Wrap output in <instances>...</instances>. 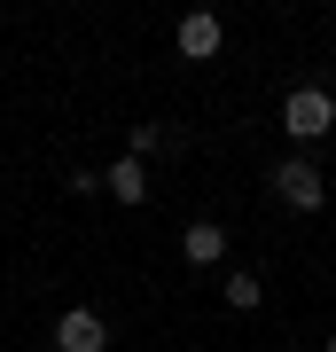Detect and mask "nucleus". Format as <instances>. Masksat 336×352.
Here are the masks:
<instances>
[{
	"label": "nucleus",
	"mask_w": 336,
	"mask_h": 352,
	"mask_svg": "<svg viewBox=\"0 0 336 352\" xmlns=\"http://www.w3.org/2000/svg\"><path fill=\"white\" fill-rule=\"evenodd\" d=\"M266 188H274L282 212H321V204H328V180H321L313 157H282L274 173H266Z\"/></svg>",
	"instance_id": "obj_1"
},
{
	"label": "nucleus",
	"mask_w": 336,
	"mask_h": 352,
	"mask_svg": "<svg viewBox=\"0 0 336 352\" xmlns=\"http://www.w3.org/2000/svg\"><path fill=\"white\" fill-rule=\"evenodd\" d=\"M55 352H110V321H102L94 305H71V314L55 321Z\"/></svg>",
	"instance_id": "obj_3"
},
{
	"label": "nucleus",
	"mask_w": 336,
	"mask_h": 352,
	"mask_svg": "<svg viewBox=\"0 0 336 352\" xmlns=\"http://www.w3.org/2000/svg\"><path fill=\"white\" fill-rule=\"evenodd\" d=\"M227 305H235V314H258V305H266V282L258 274H227Z\"/></svg>",
	"instance_id": "obj_7"
},
{
	"label": "nucleus",
	"mask_w": 336,
	"mask_h": 352,
	"mask_svg": "<svg viewBox=\"0 0 336 352\" xmlns=\"http://www.w3.org/2000/svg\"><path fill=\"white\" fill-rule=\"evenodd\" d=\"M328 126H336V94H328V87H289L282 133H289V141H321Z\"/></svg>",
	"instance_id": "obj_2"
},
{
	"label": "nucleus",
	"mask_w": 336,
	"mask_h": 352,
	"mask_svg": "<svg viewBox=\"0 0 336 352\" xmlns=\"http://www.w3.org/2000/svg\"><path fill=\"white\" fill-rule=\"evenodd\" d=\"M164 141H172V133H164V126H133V133H125V157H157Z\"/></svg>",
	"instance_id": "obj_8"
},
{
	"label": "nucleus",
	"mask_w": 336,
	"mask_h": 352,
	"mask_svg": "<svg viewBox=\"0 0 336 352\" xmlns=\"http://www.w3.org/2000/svg\"><path fill=\"white\" fill-rule=\"evenodd\" d=\"M328 352H336V337H328Z\"/></svg>",
	"instance_id": "obj_9"
},
{
	"label": "nucleus",
	"mask_w": 336,
	"mask_h": 352,
	"mask_svg": "<svg viewBox=\"0 0 336 352\" xmlns=\"http://www.w3.org/2000/svg\"><path fill=\"white\" fill-rule=\"evenodd\" d=\"M219 39H227V24H219V16H180L172 47L188 55V63H203V55H219Z\"/></svg>",
	"instance_id": "obj_4"
},
{
	"label": "nucleus",
	"mask_w": 336,
	"mask_h": 352,
	"mask_svg": "<svg viewBox=\"0 0 336 352\" xmlns=\"http://www.w3.org/2000/svg\"><path fill=\"white\" fill-rule=\"evenodd\" d=\"M180 258H188V266H219V258H227V227H219V219H196V227L180 235Z\"/></svg>",
	"instance_id": "obj_5"
},
{
	"label": "nucleus",
	"mask_w": 336,
	"mask_h": 352,
	"mask_svg": "<svg viewBox=\"0 0 336 352\" xmlns=\"http://www.w3.org/2000/svg\"><path fill=\"white\" fill-rule=\"evenodd\" d=\"M102 188H110L117 204H141V196H149V173H141V157H117L110 173H102Z\"/></svg>",
	"instance_id": "obj_6"
}]
</instances>
